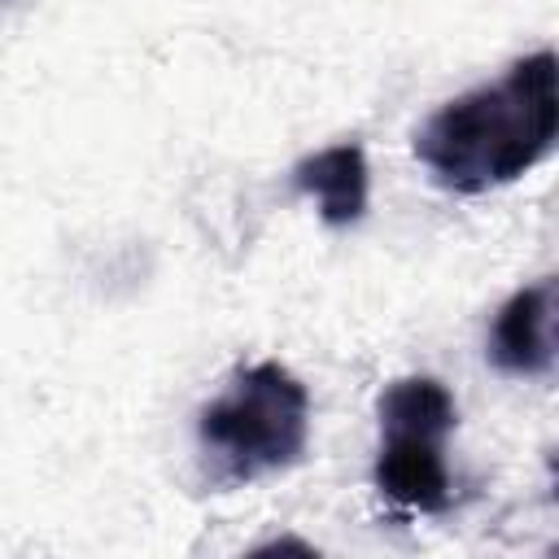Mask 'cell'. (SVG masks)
Instances as JSON below:
<instances>
[{
	"instance_id": "6da1fadb",
	"label": "cell",
	"mask_w": 559,
	"mask_h": 559,
	"mask_svg": "<svg viewBox=\"0 0 559 559\" xmlns=\"http://www.w3.org/2000/svg\"><path fill=\"white\" fill-rule=\"evenodd\" d=\"M559 135V61L537 48L502 79L445 100L415 131V157L463 197H480L528 175Z\"/></svg>"
},
{
	"instance_id": "7a4b0ae2",
	"label": "cell",
	"mask_w": 559,
	"mask_h": 559,
	"mask_svg": "<svg viewBox=\"0 0 559 559\" xmlns=\"http://www.w3.org/2000/svg\"><path fill=\"white\" fill-rule=\"evenodd\" d=\"M310 445V393L284 362L236 367L197 415V467L218 493L280 476Z\"/></svg>"
},
{
	"instance_id": "3957f363",
	"label": "cell",
	"mask_w": 559,
	"mask_h": 559,
	"mask_svg": "<svg viewBox=\"0 0 559 559\" xmlns=\"http://www.w3.org/2000/svg\"><path fill=\"white\" fill-rule=\"evenodd\" d=\"M380 419V454L371 467L376 489L402 511L441 515L454 502L445 441L459 424V406L450 389L432 376H402L384 384L376 402Z\"/></svg>"
},
{
	"instance_id": "277c9868",
	"label": "cell",
	"mask_w": 559,
	"mask_h": 559,
	"mask_svg": "<svg viewBox=\"0 0 559 559\" xmlns=\"http://www.w3.org/2000/svg\"><path fill=\"white\" fill-rule=\"evenodd\" d=\"M555 310H559V284L555 275H542L524 288H515L493 323H489V362L502 376H550L555 371Z\"/></svg>"
},
{
	"instance_id": "5b68a950",
	"label": "cell",
	"mask_w": 559,
	"mask_h": 559,
	"mask_svg": "<svg viewBox=\"0 0 559 559\" xmlns=\"http://www.w3.org/2000/svg\"><path fill=\"white\" fill-rule=\"evenodd\" d=\"M293 188L319 205V218L332 231L354 227L367 214V192H371V170H367L362 144L341 140L319 153H306L293 166Z\"/></svg>"
},
{
	"instance_id": "8992f818",
	"label": "cell",
	"mask_w": 559,
	"mask_h": 559,
	"mask_svg": "<svg viewBox=\"0 0 559 559\" xmlns=\"http://www.w3.org/2000/svg\"><path fill=\"white\" fill-rule=\"evenodd\" d=\"M271 550H301V555H314V546H310V542H297V537H275V542L258 546L253 555H271Z\"/></svg>"
},
{
	"instance_id": "52a82bcc",
	"label": "cell",
	"mask_w": 559,
	"mask_h": 559,
	"mask_svg": "<svg viewBox=\"0 0 559 559\" xmlns=\"http://www.w3.org/2000/svg\"><path fill=\"white\" fill-rule=\"evenodd\" d=\"M0 4H4V0H0Z\"/></svg>"
}]
</instances>
